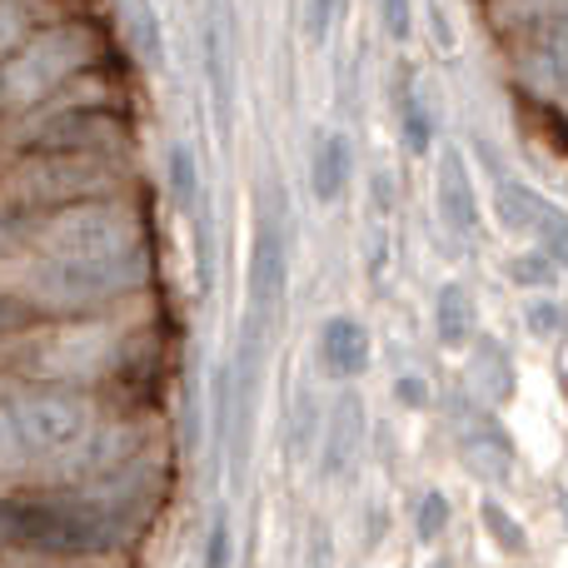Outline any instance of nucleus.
Returning a JSON list of instances; mask_svg holds the SVG:
<instances>
[{
    "label": "nucleus",
    "instance_id": "nucleus-1",
    "mask_svg": "<svg viewBox=\"0 0 568 568\" xmlns=\"http://www.w3.org/2000/svg\"><path fill=\"white\" fill-rule=\"evenodd\" d=\"M120 529L100 504L50 499V504H0V544L50 559H85L115 549Z\"/></svg>",
    "mask_w": 568,
    "mask_h": 568
},
{
    "label": "nucleus",
    "instance_id": "nucleus-2",
    "mask_svg": "<svg viewBox=\"0 0 568 568\" xmlns=\"http://www.w3.org/2000/svg\"><path fill=\"white\" fill-rule=\"evenodd\" d=\"M145 280V250L130 255H45V265L30 275V294L45 310H90L110 304Z\"/></svg>",
    "mask_w": 568,
    "mask_h": 568
},
{
    "label": "nucleus",
    "instance_id": "nucleus-3",
    "mask_svg": "<svg viewBox=\"0 0 568 568\" xmlns=\"http://www.w3.org/2000/svg\"><path fill=\"white\" fill-rule=\"evenodd\" d=\"M95 55V40L80 26H55L20 40L10 55H0V105H36L60 80L80 75Z\"/></svg>",
    "mask_w": 568,
    "mask_h": 568
},
{
    "label": "nucleus",
    "instance_id": "nucleus-4",
    "mask_svg": "<svg viewBox=\"0 0 568 568\" xmlns=\"http://www.w3.org/2000/svg\"><path fill=\"white\" fill-rule=\"evenodd\" d=\"M36 245L45 255H130L140 250V220L120 200H75L50 210V220L36 230Z\"/></svg>",
    "mask_w": 568,
    "mask_h": 568
},
{
    "label": "nucleus",
    "instance_id": "nucleus-5",
    "mask_svg": "<svg viewBox=\"0 0 568 568\" xmlns=\"http://www.w3.org/2000/svg\"><path fill=\"white\" fill-rule=\"evenodd\" d=\"M10 195L20 210H60L75 200L105 195V165L100 155H80V150H36L30 165L10 180Z\"/></svg>",
    "mask_w": 568,
    "mask_h": 568
},
{
    "label": "nucleus",
    "instance_id": "nucleus-6",
    "mask_svg": "<svg viewBox=\"0 0 568 568\" xmlns=\"http://www.w3.org/2000/svg\"><path fill=\"white\" fill-rule=\"evenodd\" d=\"M10 424H16L20 454H36V459H55V454H75L90 434V409L75 394L60 389H36L20 394L6 404Z\"/></svg>",
    "mask_w": 568,
    "mask_h": 568
},
{
    "label": "nucleus",
    "instance_id": "nucleus-7",
    "mask_svg": "<svg viewBox=\"0 0 568 568\" xmlns=\"http://www.w3.org/2000/svg\"><path fill=\"white\" fill-rule=\"evenodd\" d=\"M284 284H290V245H284V230L265 215L255 225V245H250V320H275Z\"/></svg>",
    "mask_w": 568,
    "mask_h": 568
},
{
    "label": "nucleus",
    "instance_id": "nucleus-8",
    "mask_svg": "<svg viewBox=\"0 0 568 568\" xmlns=\"http://www.w3.org/2000/svg\"><path fill=\"white\" fill-rule=\"evenodd\" d=\"M120 140V120L100 105H80V110H60L45 125L30 135V155L36 150H80V155H100V150Z\"/></svg>",
    "mask_w": 568,
    "mask_h": 568
},
{
    "label": "nucleus",
    "instance_id": "nucleus-9",
    "mask_svg": "<svg viewBox=\"0 0 568 568\" xmlns=\"http://www.w3.org/2000/svg\"><path fill=\"white\" fill-rule=\"evenodd\" d=\"M364 449V399L354 389H344L334 399L329 419H324V439H320V474L324 479H344L359 464Z\"/></svg>",
    "mask_w": 568,
    "mask_h": 568
},
{
    "label": "nucleus",
    "instance_id": "nucleus-10",
    "mask_svg": "<svg viewBox=\"0 0 568 568\" xmlns=\"http://www.w3.org/2000/svg\"><path fill=\"white\" fill-rule=\"evenodd\" d=\"M434 200H439V215L454 235H464V240L479 235V195H474L469 160L459 155V145H449L439 155V170H434Z\"/></svg>",
    "mask_w": 568,
    "mask_h": 568
},
{
    "label": "nucleus",
    "instance_id": "nucleus-11",
    "mask_svg": "<svg viewBox=\"0 0 568 568\" xmlns=\"http://www.w3.org/2000/svg\"><path fill=\"white\" fill-rule=\"evenodd\" d=\"M320 364L329 379H354L369 369V329L354 314H329L320 324Z\"/></svg>",
    "mask_w": 568,
    "mask_h": 568
},
{
    "label": "nucleus",
    "instance_id": "nucleus-12",
    "mask_svg": "<svg viewBox=\"0 0 568 568\" xmlns=\"http://www.w3.org/2000/svg\"><path fill=\"white\" fill-rule=\"evenodd\" d=\"M464 384H469L484 404H509L514 389H519V369H514V359L504 354V344L474 339L469 359H464Z\"/></svg>",
    "mask_w": 568,
    "mask_h": 568
},
{
    "label": "nucleus",
    "instance_id": "nucleus-13",
    "mask_svg": "<svg viewBox=\"0 0 568 568\" xmlns=\"http://www.w3.org/2000/svg\"><path fill=\"white\" fill-rule=\"evenodd\" d=\"M349 175H354V145L344 130H324L320 145H314V160H310V190L320 205H334V200L349 190Z\"/></svg>",
    "mask_w": 568,
    "mask_h": 568
},
{
    "label": "nucleus",
    "instance_id": "nucleus-14",
    "mask_svg": "<svg viewBox=\"0 0 568 568\" xmlns=\"http://www.w3.org/2000/svg\"><path fill=\"white\" fill-rule=\"evenodd\" d=\"M539 205H544L539 190H529L514 175H494V215H499V225L509 235H529L534 220H539Z\"/></svg>",
    "mask_w": 568,
    "mask_h": 568
},
{
    "label": "nucleus",
    "instance_id": "nucleus-15",
    "mask_svg": "<svg viewBox=\"0 0 568 568\" xmlns=\"http://www.w3.org/2000/svg\"><path fill=\"white\" fill-rule=\"evenodd\" d=\"M434 329L449 349H464L474 339V294L464 284H439L434 294Z\"/></svg>",
    "mask_w": 568,
    "mask_h": 568
},
{
    "label": "nucleus",
    "instance_id": "nucleus-16",
    "mask_svg": "<svg viewBox=\"0 0 568 568\" xmlns=\"http://www.w3.org/2000/svg\"><path fill=\"white\" fill-rule=\"evenodd\" d=\"M394 105H399V140L409 155H429L434 150V115L429 105L419 100V85H414L409 75H399V95H394Z\"/></svg>",
    "mask_w": 568,
    "mask_h": 568
},
{
    "label": "nucleus",
    "instance_id": "nucleus-17",
    "mask_svg": "<svg viewBox=\"0 0 568 568\" xmlns=\"http://www.w3.org/2000/svg\"><path fill=\"white\" fill-rule=\"evenodd\" d=\"M125 26H130V45H135L140 65L145 70H165V30L150 0H125Z\"/></svg>",
    "mask_w": 568,
    "mask_h": 568
},
{
    "label": "nucleus",
    "instance_id": "nucleus-18",
    "mask_svg": "<svg viewBox=\"0 0 568 568\" xmlns=\"http://www.w3.org/2000/svg\"><path fill=\"white\" fill-rule=\"evenodd\" d=\"M200 45H205V75H210V90H215V105H220V110H230V105H235V75H230L225 36H220L215 16L205 20V36H200Z\"/></svg>",
    "mask_w": 568,
    "mask_h": 568
},
{
    "label": "nucleus",
    "instance_id": "nucleus-19",
    "mask_svg": "<svg viewBox=\"0 0 568 568\" xmlns=\"http://www.w3.org/2000/svg\"><path fill=\"white\" fill-rule=\"evenodd\" d=\"M165 175H170V195L185 215L200 210V160L190 145H170V160H165Z\"/></svg>",
    "mask_w": 568,
    "mask_h": 568
},
{
    "label": "nucleus",
    "instance_id": "nucleus-20",
    "mask_svg": "<svg viewBox=\"0 0 568 568\" xmlns=\"http://www.w3.org/2000/svg\"><path fill=\"white\" fill-rule=\"evenodd\" d=\"M479 519H484V534H489L504 554H524V549H529V529H524V524L514 519L499 499H494V494L479 504Z\"/></svg>",
    "mask_w": 568,
    "mask_h": 568
},
{
    "label": "nucleus",
    "instance_id": "nucleus-21",
    "mask_svg": "<svg viewBox=\"0 0 568 568\" xmlns=\"http://www.w3.org/2000/svg\"><path fill=\"white\" fill-rule=\"evenodd\" d=\"M459 454L474 464V474H489V479L494 474H499V479L509 474V444H504L499 434H469V439L459 444Z\"/></svg>",
    "mask_w": 568,
    "mask_h": 568
},
{
    "label": "nucleus",
    "instance_id": "nucleus-22",
    "mask_svg": "<svg viewBox=\"0 0 568 568\" xmlns=\"http://www.w3.org/2000/svg\"><path fill=\"white\" fill-rule=\"evenodd\" d=\"M210 414H215V439L230 444V434H235V364H220V369H215Z\"/></svg>",
    "mask_w": 568,
    "mask_h": 568
},
{
    "label": "nucleus",
    "instance_id": "nucleus-23",
    "mask_svg": "<svg viewBox=\"0 0 568 568\" xmlns=\"http://www.w3.org/2000/svg\"><path fill=\"white\" fill-rule=\"evenodd\" d=\"M529 235L539 240V250H549L554 260H568V215H564L559 205H549V200H544V205H539V220H534Z\"/></svg>",
    "mask_w": 568,
    "mask_h": 568
},
{
    "label": "nucleus",
    "instance_id": "nucleus-24",
    "mask_svg": "<svg viewBox=\"0 0 568 568\" xmlns=\"http://www.w3.org/2000/svg\"><path fill=\"white\" fill-rule=\"evenodd\" d=\"M509 280H514V284H539V290H549V284L559 280V260H554L549 250H529V255H514V260H509Z\"/></svg>",
    "mask_w": 568,
    "mask_h": 568
},
{
    "label": "nucleus",
    "instance_id": "nucleus-25",
    "mask_svg": "<svg viewBox=\"0 0 568 568\" xmlns=\"http://www.w3.org/2000/svg\"><path fill=\"white\" fill-rule=\"evenodd\" d=\"M444 524H449V499H444L439 489H429L419 504H414V534H419V544L439 539Z\"/></svg>",
    "mask_w": 568,
    "mask_h": 568
},
{
    "label": "nucleus",
    "instance_id": "nucleus-26",
    "mask_svg": "<svg viewBox=\"0 0 568 568\" xmlns=\"http://www.w3.org/2000/svg\"><path fill=\"white\" fill-rule=\"evenodd\" d=\"M300 16H304V40H310V45H324L334 20L344 16V0H304Z\"/></svg>",
    "mask_w": 568,
    "mask_h": 568
},
{
    "label": "nucleus",
    "instance_id": "nucleus-27",
    "mask_svg": "<svg viewBox=\"0 0 568 568\" xmlns=\"http://www.w3.org/2000/svg\"><path fill=\"white\" fill-rule=\"evenodd\" d=\"M374 10H379V26L389 40H409L414 36V0H374Z\"/></svg>",
    "mask_w": 568,
    "mask_h": 568
},
{
    "label": "nucleus",
    "instance_id": "nucleus-28",
    "mask_svg": "<svg viewBox=\"0 0 568 568\" xmlns=\"http://www.w3.org/2000/svg\"><path fill=\"white\" fill-rule=\"evenodd\" d=\"M235 564V549H230V514L220 509L210 519V539H205V568H230Z\"/></svg>",
    "mask_w": 568,
    "mask_h": 568
},
{
    "label": "nucleus",
    "instance_id": "nucleus-29",
    "mask_svg": "<svg viewBox=\"0 0 568 568\" xmlns=\"http://www.w3.org/2000/svg\"><path fill=\"white\" fill-rule=\"evenodd\" d=\"M524 324H529L539 339H554V334L564 329V310L554 300H529V310H524Z\"/></svg>",
    "mask_w": 568,
    "mask_h": 568
},
{
    "label": "nucleus",
    "instance_id": "nucleus-30",
    "mask_svg": "<svg viewBox=\"0 0 568 568\" xmlns=\"http://www.w3.org/2000/svg\"><path fill=\"white\" fill-rule=\"evenodd\" d=\"M26 324H30V304L20 300V294H0V339L26 329Z\"/></svg>",
    "mask_w": 568,
    "mask_h": 568
},
{
    "label": "nucleus",
    "instance_id": "nucleus-31",
    "mask_svg": "<svg viewBox=\"0 0 568 568\" xmlns=\"http://www.w3.org/2000/svg\"><path fill=\"white\" fill-rule=\"evenodd\" d=\"M394 394H399V404H409V409H429V379H419V374H399Z\"/></svg>",
    "mask_w": 568,
    "mask_h": 568
},
{
    "label": "nucleus",
    "instance_id": "nucleus-32",
    "mask_svg": "<svg viewBox=\"0 0 568 568\" xmlns=\"http://www.w3.org/2000/svg\"><path fill=\"white\" fill-rule=\"evenodd\" d=\"M424 20H429V30H434V45H439V50H454V26H449V10H444L439 0H424Z\"/></svg>",
    "mask_w": 568,
    "mask_h": 568
},
{
    "label": "nucleus",
    "instance_id": "nucleus-33",
    "mask_svg": "<svg viewBox=\"0 0 568 568\" xmlns=\"http://www.w3.org/2000/svg\"><path fill=\"white\" fill-rule=\"evenodd\" d=\"M20 464V439H16V424H10V414L0 409V474H10Z\"/></svg>",
    "mask_w": 568,
    "mask_h": 568
},
{
    "label": "nucleus",
    "instance_id": "nucleus-34",
    "mask_svg": "<svg viewBox=\"0 0 568 568\" xmlns=\"http://www.w3.org/2000/svg\"><path fill=\"white\" fill-rule=\"evenodd\" d=\"M20 245V230H16V215H0V260Z\"/></svg>",
    "mask_w": 568,
    "mask_h": 568
},
{
    "label": "nucleus",
    "instance_id": "nucleus-35",
    "mask_svg": "<svg viewBox=\"0 0 568 568\" xmlns=\"http://www.w3.org/2000/svg\"><path fill=\"white\" fill-rule=\"evenodd\" d=\"M434 568H454V564H444V559H439V564H434Z\"/></svg>",
    "mask_w": 568,
    "mask_h": 568
}]
</instances>
